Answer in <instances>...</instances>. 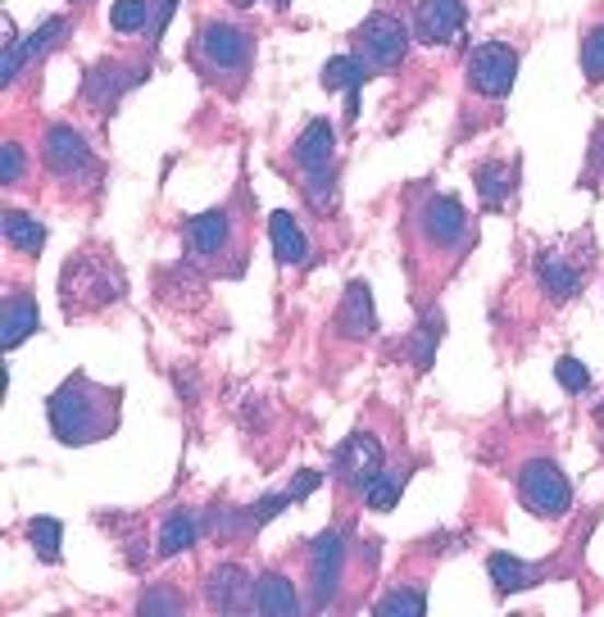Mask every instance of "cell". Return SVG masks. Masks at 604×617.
Masks as SVG:
<instances>
[{"label": "cell", "instance_id": "5", "mask_svg": "<svg viewBox=\"0 0 604 617\" xmlns=\"http://www.w3.org/2000/svg\"><path fill=\"white\" fill-rule=\"evenodd\" d=\"M519 500L527 504V513L536 517H564L572 509V490H568V477L559 473V463L546 458V454H536L527 458L523 468H519Z\"/></svg>", "mask_w": 604, "mask_h": 617}, {"label": "cell", "instance_id": "13", "mask_svg": "<svg viewBox=\"0 0 604 617\" xmlns=\"http://www.w3.org/2000/svg\"><path fill=\"white\" fill-rule=\"evenodd\" d=\"M42 160H46V168L59 173V177H78V173L92 168V145H86V137H82L78 128L59 123V128H50L46 141H42Z\"/></svg>", "mask_w": 604, "mask_h": 617}, {"label": "cell", "instance_id": "36", "mask_svg": "<svg viewBox=\"0 0 604 617\" xmlns=\"http://www.w3.org/2000/svg\"><path fill=\"white\" fill-rule=\"evenodd\" d=\"M59 27H65V19H46V23L37 27V33H33V37H27V42H23V50H27V59H37L42 50H50V42L59 37Z\"/></svg>", "mask_w": 604, "mask_h": 617}, {"label": "cell", "instance_id": "24", "mask_svg": "<svg viewBox=\"0 0 604 617\" xmlns=\"http://www.w3.org/2000/svg\"><path fill=\"white\" fill-rule=\"evenodd\" d=\"M400 490H405V468H382L369 486H364V504L373 513H391L400 500Z\"/></svg>", "mask_w": 604, "mask_h": 617}, {"label": "cell", "instance_id": "9", "mask_svg": "<svg viewBox=\"0 0 604 617\" xmlns=\"http://www.w3.org/2000/svg\"><path fill=\"white\" fill-rule=\"evenodd\" d=\"M341 577H346V545H341L337 532H323V536L310 545V591H314V608L337 604Z\"/></svg>", "mask_w": 604, "mask_h": 617}, {"label": "cell", "instance_id": "27", "mask_svg": "<svg viewBox=\"0 0 604 617\" xmlns=\"http://www.w3.org/2000/svg\"><path fill=\"white\" fill-rule=\"evenodd\" d=\"M27 540H33L42 563H59V540H65V527L55 517H33L27 522Z\"/></svg>", "mask_w": 604, "mask_h": 617}, {"label": "cell", "instance_id": "33", "mask_svg": "<svg viewBox=\"0 0 604 617\" xmlns=\"http://www.w3.org/2000/svg\"><path fill=\"white\" fill-rule=\"evenodd\" d=\"M146 617H177L187 608V599L177 595V591H150V595H141V604H137Z\"/></svg>", "mask_w": 604, "mask_h": 617}, {"label": "cell", "instance_id": "11", "mask_svg": "<svg viewBox=\"0 0 604 617\" xmlns=\"http://www.w3.org/2000/svg\"><path fill=\"white\" fill-rule=\"evenodd\" d=\"M205 604L219 608V613H246V608H255V577L246 568H236V563L209 568Z\"/></svg>", "mask_w": 604, "mask_h": 617}, {"label": "cell", "instance_id": "37", "mask_svg": "<svg viewBox=\"0 0 604 617\" xmlns=\"http://www.w3.org/2000/svg\"><path fill=\"white\" fill-rule=\"evenodd\" d=\"M287 504H295V500H291V496H268V500H259V504L251 509V527H264V522H274Z\"/></svg>", "mask_w": 604, "mask_h": 617}, {"label": "cell", "instance_id": "16", "mask_svg": "<svg viewBox=\"0 0 604 617\" xmlns=\"http://www.w3.org/2000/svg\"><path fill=\"white\" fill-rule=\"evenodd\" d=\"M268 236H274V255H278L282 268H300L310 259V236H305V228H300L295 213L278 209L274 219H268Z\"/></svg>", "mask_w": 604, "mask_h": 617}, {"label": "cell", "instance_id": "15", "mask_svg": "<svg viewBox=\"0 0 604 617\" xmlns=\"http://www.w3.org/2000/svg\"><path fill=\"white\" fill-rule=\"evenodd\" d=\"M291 160H295V168H305V173L332 168V160H337V132H332L327 118L305 123V132H300L295 145H291Z\"/></svg>", "mask_w": 604, "mask_h": 617}, {"label": "cell", "instance_id": "31", "mask_svg": "<svg viewBox=\"0 0 604 617\" xmlns=\"http://www.w3.org/2000/svg\"><path fill=\"white\" fill-rule=\"evenodd\" d=\"M422 608H428V595H422V591H391L382 604H378V613L382 617H418Z\"/></svg>", "mask_w": 604, "mask_h": 617}, {"label": "cell", "instance_id": "14", "mask_svg": "<svg viewBox=\"0 0 604 617\" xmlns=\"http://www.w3.org/2000/svg\"><path fill=\"white\" fill-rule=\"evenodd\" d=\"M373 331H378L373 291H369V282H350L341 295V308H337V336H346V341H369Z\"/></svg>", "mask_w": 604, "mask_h": 617}, {"label": "cell", "instance_id": "26", "mask_svg": "<svg viewBox=\"0 0 604 617\" xmlns=\"http://www.w3.org/2000/svg\"><path fill=\"white\" fill-rule=\"evenodd\" d=\"M196 517L191 513H173L164 527H160V554L164 559H173V554H183V549H191L196 545Z\"/></svg>", "mask_w": 604, "mask_h": 617}, {"label": "cell", "instance_id": "25", "mask_svg": "<svg viewBox=\"0 0 604 617\" xmlns=\"http://www.w3.org/2000/svg\"><path fill=\"white\" fill-rule=\"evenodd\" d=\"M155 23V0H114L109 27L114 33H146Z\"/></svg>", "mask_w": 604, "mask_h": 617}, {"label": "cell", "instance_id": "39", "mask_svg": "<svg viewBox=\"0 0 604 617\" xmlns=\"http://www.w3.org/2000/svg\"><path fill=\"white\" fill-rule=\"evenodd\" d=\"M318 481H323L318 473H300V481H295V486L287 490V496H291V500H305V496H310V490H314Z\"/></svg>", "mask_w": 604, "mask_h": 617}, {"label": "cell", "instance_id": "35", "mask_svg": "<svg viewBox=\"0 0 604 617\" xmlns=\"http://www.w3.org/2000/svg\"><path fill=\"white\" fill-rule=\"evenodd\" d=\"M19 177H23V145L19 141H5V145H0V182L14 187Z\"/></svg>", "mask_w": 604, "mask_h": 617}, {"label": "cell", "instance_id": "34", "mask_svg": "<svg viewBox=\"0 0 604 617\" xmlns=\"http://www.w3.org/2000/svg\"><path fill=\"white\" fill-rule=\"evenodd\" d=\"M555 377H559L564 391H586V382H591L586 363H582V359H572V354H564V359L555 363Z\"/></svg>", "mask_w": 604, "mask_h": 617}, {"label": "cell", "instance_id": "12", "mask_svg": "<svg viewBox=\"0 0 604 617\" xmlns=\"http://www.w3.org/2000/svg\"><path fill=\"white\" fill-rule=\"evenodd\" d=\"M464 0H418V14H414V37L428 42V46H450L464 33Z\"/></svg>", "mask_w": 604, "mask_h": 617}, {"label": "cell", "instance_id": "40", "mask_svg": "<svg viewBox=\"0 0 604 617\" xmlns=\"http://www.w3.org/2000/svg\"><path fill=\"white\" fill-rule=\"evenodd\" d=\"M232 5H241V10H251V5H255V0H232Z\"/></svg>", "mask_w": 604, "mask_h": 617}, {"label": "cell", "instance_id": "41", "mask_svg": "<svg viewBox=\"0 0 604 617\" xmlns=\"http://www.w3.org/2000/svg\"><path fill=\"white\" fill-rule=\"evenodd\" d=\"M274 5H287V0H274Z\"/></svg>", "mask_w": 604, "mask_h": 617}, {"label": "cell", "instance_id": "2", "mask_svg": "<svg viewBox=\"0 0 604 617\" xmlns=\"http://www.w3.org/2000/svg\"><path fill=\"white\" fill-rule=\"evenodd\" d=\"M251 33L246 27H236V23H200V33L191 42V59H196V69L223 86V91H236L241 82H246V69H251Z\"/></svg>", "mask_w": 604, "mask_h": 617}, {"label": "cell", "instance_id": "29", "mask_svg": "<svg viewBox=\"0 0 604 617\" xmlns=\"http://www.w3.org/2000/svg\"><path fill=\"white\" fill-rule=\"evenodd\" d=\"M437 341H441V314H428L414 336V368H432V354H437Z\"/></svg>", "mask_w": 604, "mask_h": 617}, {"label": "cell", "instance_id": "10", "mask_svg": "<svg viewBox=\"0 0 604 617\" xmlns=\"http://www.w3.org/2000/svg\"><path fill=\"white\" fill-rule=\"evenodd\" d=\"M382 468H386V454H382L378 436L359 427L355 436L341 445V454H337V477H341L350 490H359V496H364V486H369Z\"/></svg>", "mask_w": 604, "mask_h": 617}, {"label": "cell", "instance_id": "17", "mask_svg": "<svg viewBox=\"0 0 604 617\" xmlns=\"http://www.w3.org/2000/svg\"><path fill=\"white\" fill-rule=\"evenodd\" d=\"M37 300L33 295H23V291H14L10 300H5V314H0V346L5 350H14V346H23L27 336L37 331Z\"/></svg>", "mask_w": 604, "mask_h": 617}, {"label": "cell", "instance_id": "28", "mask_svg": "<svg viewBox=\"0 0 604 617\" xmlns=\"http://www.w3.org/2000/svg\"><path fill=\"white\" fill-rule=\"evenodd\" d=\"M477 191H481V205L487 209H500L504 196H509V168L500 160H487L477 168Z\"/></svg>", "mask_w": 604, "mask_h": 617}, {"label": "cell", "instance_id": "7", "mask_svg": "<svg viewBox=\"0 0 604 617\" xmlns=\"http://www.w3.org/2000/svg\"><path fill=\"white\" fill-rule=\"evenodd\" d=\"M187 251H191V264H205V268H223L228 255H236V223L228 209H205L187 223Z\"/></svg>", "mask_w": 604, "mask_h": 617}, {"label": "cell", "instance_id": "38", "mask_svg": "<svg viewBox=\"0 0 604 617\" xmlns=\"http://www.w3.org/2000/svg\"><path fill=\"white\" fill-rule=\"evenodd\" d=\"M169 14H173V0H155V23H150V42H160Z\"/></svg>", "mask_w": 604, "mask_h": 617}, {"label": "cell", "instance_id": "32", "mask_svg": "<svg viewBox=\"0 0 604 617\" xmlns=\"http://www.w3.org/2000/svg\"><path fill=\"white\" fill-rule=\"evenodd\" d=\"M305 196H310V205L323 209V213H327L332 205H337V177H332V168L305 177Z\"/></svg>", "mask_w": 604, "mask_h": 617}, {"label": "cell", "instance_id": "3", "mask_svg": "<svg viewBox=\"0 0 604 617\" xmlns=\"http://www.w3.org/2000/svg\"><path fill=\"white\" fill-rule=\"evenodd\" d=\"M409 232L422 255H455L468 245V209L455 196H422Z\"/></svg>", "mask_w": 604, "mask_h": 617}, {"label": "cell", "instance_id": "18", "mask_svg": "<svg viewBox=\"0 0 604 617\" xmlns=\"http://www.w3.org/2000/svg\"><path fill=\"white\" fill-rule=\"evenodd\" d=\"M255 613H264V617H295L300 613V595H295L291 577L264 572L259 585H255Z\"/></svg>", "mask_w": 604, "mask_h": 617}, {"label": "cell", "instance_id": "20", "mask_svg": "<svg viewBox=\"0 0 604 617\" xmlns=\"http://www.w3.org/2000/svg\"><path fill=\"white\" fill-rule=\"evenodd\" d=\"M487 572H491L500 595H519V591H527V585H536V577H541V568H527L523 559H513V554H491Z\"/></svg>", "mask_w": 604, "mask_h": 617}, {"label": "cell", "instance_id": "6", "mask_svg": "<svg viewBox=\"0 0 604 617\" xmlns=\"http://www.w3.org/2000/svg\"><path fill=\"white\" fill-rule=\"evenodd\" d=\"M355 46H359V59H364L369 69H396L409 55V27H405V19L378 10L355 27Z\"/></svg>", "mask_w": 604, "mask_h": 617}, {"label": "cell", "instance_id": "21", "mask_svg": "<svg viewBox=\"0 0 604 617\" xmlns=\"http://www.w3.org/2000/svg\"><path fill=\"white\" fill-rule=\"evenodd\" d=\"M536 277H541V287H546L550 300H568L572 291L582 287V268L564 264L559 255H541V259H536Z\"/></svg>", "mask_w": 604, "mask_h": 617}, {"label": "cell", "instance_id": "4", "mask_svg": "<svg viewBox=\"0 0 604 617\" xmlns=\"http://www.w3.org/2000/svg\"><path fill=\"white\" fill-rule=\"evenodd\" d=\"M118 295H124V277L109 268V259H101V255L69 259V268H65V308L69 314H86V308H101Z\"/></svg>", "mask_w": 604, "mask_h": 617}, {"label": "cell", "instance_id": "19", "mask_svg": "<svg viewBox=\"0 0 604 617\" xmlns=\"http://www.w3.org/2000/svg\"><path fill=\"white\" fill-rule=\"evenodd\" d=\"M141 73H132L128 65H118V59H105V65H96L92 73H86V101H92V105H109V101H118V96H124V91L137 82Z\"/></svg>", "mask_w": 604, "mask_h": 617}, {"label": "cell", "instance_id": "30", "mask_svg": "<svg viewBox=\"0 0 604 617\" xmlns=\"http://www.w3.org/2000/svg\"><path fill=\"white\" fill-rule=\"evenodd\" d=\"M582 73L586 82H604V23H595L582 37Z\"/></svg>", "mask_w": 604, "mask_h": 617}, {"label": "cell", "instance_id": "23", "mask_svg": "<svg viewBox=\"0 0 604 617\" xmlns=\"http://www.w3.org/2000/svg\"><path fill=\"white\" fill-rule=\"evenodd\" d=\"M364 78H369V65L359 55H337V59H327V65H323V86L327 91L346 86V96H350V91L364 86Z\"/></svg>", "mask_w": 604, "mask_h": 617}, {"label": "cell", "instance_id": "8", "mask_svg": "<svg viewBox=\"0 0 604 617\" xmlns=\"http://www.w3.org/2000/svg\"><path fill=\"white\" fill-rule=\"evenodd\" d=\"M513 78H519V50L513 46H500V42H487L468 55V86L477 96L487 101H500L513 91Z\"/></svg>", "mask_w": 604, "mask_h": 617}, {"label": "cell", "instance_id": "22", "mask_svg": "<svg viewBox=\"0 0 604 617\" xmlns=\"http://www.w3.org/2000/svg\"><path fill=\"white\" fill-rule=\"evenodd\" d=\"M0 232H5V241L14 245V251H23V255H37L42 245H46V228L33 219V213H19V209H10V213H5V223H0Z\"/></svg>", "mask_w": 604, "mask_h": 617}, {"label": "cell", "instance_id": "1", "mask_svg": "<svg viewBox=\"0 0 604 617\" xmlns=\"http://www.w3.org/2000/svg\"><path fill=\"white\" fill-rule=\"evenodd\" d=\"M50 431L65 445H92L105 441L118 427V391L96 386L86 373H73L65 386L50 395Z\"/></svg>", "mask_w": 604, "mask_h": 617}]
</instances>
